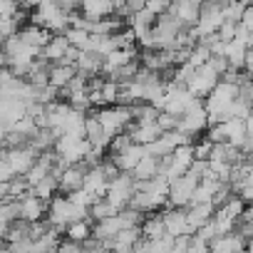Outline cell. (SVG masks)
I'll list each match as a JSON object with an SVG mask.
<instances>
[{"label":"cell","instance_id":"cell-1","mask_svg":"<svg viewBox=\"0 0 253 253\" xmlns=\"http://www.w3.org/2000/svg\"><path fill=\"white\" fill-rule=\"evenodd\" d=\"M28 23H33V25L47 30L50 35H62V33L70 28V15L62 13V10L55 5V0H42L38 8L30 10Z\"/></svg>","mask_w":253,"mask_h":253},{"label":"cell","instance_id":"cell-2","mask_svg":"<svg viewBox=\"0 0 253 253\" xmlns=\"http://www.w3.org/2000/svg\"><path fill=\"white\" fill-rule=\"evenodd\" d=\"M94 117H97V122L102 124V129H104V134L112 139V137H117V134H122L124 129H126V124L132 122V114H129V109L126 107H99L97 112H94Z\"/></svg>","mask_w":253,"mask_h":253},{"label":"cell","instance_id":"cell-3","mask_svg":"<svg viewBox=\"0 0 253 253\" xmlns=\"http://www.w3.org/2000/svg\"><path fill=\"white\" fill-rule=\"evenodd\" d=\"M89 144L82 139V137H75V134H60L52 144V152L57 154V159H62L67 167L70 164H77L82 162V157L87 154Z\"/></svg>","mask_w":253,"mask_h":253},{"label":"cell","instance_id":"cell-4","mask_svg":"<svg viewBox=\"0 0 253 253\" xmlns=\"http://www.w3.org/2000/svg\"><path fill=\"white\" fill-rule=\"evenodd\" d=\"M209 126V119H206V109H204V99L196 102L194 107H189L186 112L179 114V124H176V129L189 134L191 139H196L204 129Z\"/></svg>","mask_w":253,"mask_h":253},{"label":"cell","instance_id":"cell-5","mask_svg":"<svg viewBox=\"0 0 253 253\" xmlns=\"http://www.w3.org/2000/svg\"><path fill=\"white\" fill-rule=\"evenodd\" d=\"M223 23V5H216L211 0H204L201 8H199V18H196V25H194V33L196 38L199 35H211L221 28Z\"/></svg>","mask_w":253,"mask_h":253},{"label":"cell","instance_id":"cell-6","mask_svg":"<svg viewBox=\"0 0 253 253\" xmlns=\"http://www.w3.org/2000/svg\"><path fill=\"white\" fill-rule=\"evenodd\" d=\"M218 75L211 70V67H206V65H201V67H196V72H194V77L186 82V89L196 97V99H206V94L218 84Z\"/></svg>","mask_w":253,"mask_h":253},{"label":"cell","instance_id":"cell-7","mask_svg":"<svg viewBox=\"0 0 253 253\" xmlns=\"http://www.w3.org/2000/svg\"><path fill=\"white\" fill-rule=\"evenodd\" d=\"M204 0H171L167 13L174 15L184 28H194L196 25V18H199V8H201Z\"/></svg>","mask_w":253,"mask_h":253},{"label":"cell","instance_id":"cell-8","mask_svg":"<svg viewBox=\"0 0 253 253\" xmlns=\"http://www.w3.org/2000/svg\"><path fill=\"white\" fill-rule=\"evenodd\" d=\"M35 157H38V152L25 144V147H13V149H8L5 162L10 164V169H13L15 176H25L28 169L35 164Z\"/></svg>","mask_w":253,"mask_h":253},{"label":"cell","instance_id":"cell-9","mask_svg":"<svg viewBox=\"0 0 253 253\" xmlns=\"http://www.w3.org/2000/svg\"><path fill=\"white\" fill-rule=\"evenodd\" d=\"M87 171H89V167L82 164V162L70 164V167L57 176V191H62V196H65V194H70V191H75V189H82V181H84V174H87Z\"/></svg>","mask_w":253,"mask_h":253},{"label":"cell","instance_id":"cell-10","mask_svg":"<svg viewBox=\"0 0 253 253\" xmlns=\"http://www.w3.org/2000/svg\"><path fill=\"white\" fill-rule=\"evenodd\" d=\"M162 221H164V233L169 236H194V231L186 223V213L184 209H162Z\"/></svg>","mask_w":253,"mask_h":253},{"label":"cell","instance_id":"cell-11","mask_svg":"<svg viewBox=\"0 0 253 253\" xmlns=\"http://www.w3.org/2000/svg\"><path fill=\"white\" fill-rule=\"evenodd\" d=\"M18 206H20V218L23 221H40L47 213V201L33 196L30 191L18 199Z\"/></svg>","mask_w":253,"mask_h":253},{"label":"cell","instance_id":"cell-12","mask_svg":"<svg viewBox=\"0 0 253 253\" xmlns=\"http://www.w3.org/2000/svg\"><path fill=\"white\" fill-rule=\"evenodd\" d=\"M80 15L87 20H102L114 15V0H80Z\"/></svg>","mask_w":253,"mask_h":253},{"label":"cell","instance_id":"cell-13","mask_svg":"<svg viewBox=\"0 0 253 253\" xmlns=\"http://www.w3.org/2000/svg\"><path fill=\"white\" fill-rule=\"evenodd\" d=\"M221 124V132H223V142L231 144V147H241V142L251 134L248 126H246V119H226V122H218Z\"/></svg>","mask_w":253,"mask_h":253},{"label":"cell","instance_id":"cell-14","mask_svg":"<svg viewBox=\"0 0 253 253\" xmlns=\"http://www.w3.org/2000/svg\"><path fill=\"white\" fill-rule=\"evenodd\" d=\"M142 157H144V147H142V144H129V147H124L122 152L112 154L109 159L114 162V167H117L119 171H132Z\"/></svg>","mask_w":253,"mask_h":253},{"label":"cell","instance_id":"cell-15","mask_svg":"<svg viewBox=\"0 0 253 253\" xmlns=\"http://www.w3.org/2000/svg\"><path fill=\"white\" fill-rule=\"evenodd\" d=\"M213 206H211V201H206V204H189V206H184V213H186V223H189V228L196 233L211 216H213Z\"/></svg>","mask_w":253,"mask_h":253},{"label":"cell","instance_id":"cell-16","mask_svg":"<svg viewBox=\"0 0 253 253\" xmlns=\"http://www.w3.org/2000/svg\"><path fill=\"white\" fill-rule=\"evenodd\" d=\"M84 142H87L92 149H99V152H104V149H107V144H109V137L104 134L102 124L97 122V117H94V114L84 119Z\"/></svg>","mask_w":253,"mask_h":253},{"label":"cell","instance_id":"cell-17","mask_svg":"<svg viewBox=\"0 0 253 253\" xmlns=\"http://www.w3.org/2000/svg\"><path fill=\"white\" fill-rule=\"evenodd\" d=\"M75 65H62V62H50V70H47V84L55 87V89H62L67 87V82L75 77Z\"/></svg>","mask_w":253,"mask_h":253},{"label":"cell","instance_id":"cell-18","mask_svg":"<svg viewBox=\"0 0 253 253\" xmlns=\"http://www.w3.org/2000/svg\"><path fill=\"white\" fill-rule=\"evenodd\" d=\"M67 47H72V45L67 42L65 33H62V35H50L47 45L40 50V57H42V60H47V62H60V60H62V55L67 52Z\"/></svg>","mask_w":253,"mask_h":253},{"label":"cell","instance_id":"cell-19","mask_svg":"<svg viewBox=\"0 0 253 253\" xmlns=\"http://www.w3.org/2000/svg\"><path fill=\"white\" fill-rule=\"evenodd\" d=\"M102 62H104V57L97 55V52H80L77 60H75V70L84 77L102 75Z\"/></svg>","mask_w":253,"mask_h":253},{"label":"cell","instance_id":"cell-20","mask_svg":"<svg viewBox=\"0 0 253 253\" xmlns=\"http://www.w3.org/2000/svg\"><path fill=\"white\" fill-rule=\"evenodd\" d=\"M137 47H132V50H114V52H109V55H104V62H102V75H109L112 70H117V67H122V65H126V62H132V60H137Z\"/></svg>","mask_w":253,"mask_h":253},{"label":"cell","instance_id":"cell-21","mask_svg":"<svg viewBox=\"0 0 253 253\" xmlns=\"http://www.w3.org/2000/svg\"><path fill=\"white\" fill-rule=\"evenodd\" d=\"M129 174H132V179H134V181H147V179H154V176L159 174V159H157V157L144 154Z\"/></svg>","mask_w":253,"mask_h":253},{"label":"cell","instance_id":"cell-22","mask_svg":"<svg viewBox=\"0 0 253 253\" xmlns=\"http://www.w3.org/2000/svg\"><path fill=\"white\" fill-rule=\"evenodd\" d=\"M142 236L147 241H154V238H162L164 236V221H162V211H154V213H147L142 226H139Z\"/></svg>","mask_w":253,"mask_h":253},{"label":"cell","instance_id":"cell-23","mask_svg":"<svg viewBox=\"0 0 253 253\" xmlns=\"http://www.w3.org/2000/svg\"><path fill=\"white\" fill-rule=\"evenodd\" d=\"M82 189H87V191H89V194H94V196H104V191H107V179H104V174H102L99 164H97V167H92V169L84 174Z\"/></svg>","mask_w":253,"mask_h":253},{"label":"cell","instance_id":"cell-24","mask_svg":"<svg viewBox=\"0 0 253 253\" xmlns=\"http://www.w3.org/2000/svg\"><path fill=\"white\" fill-rule=\"evenodd\" d=\"M139 238H142L139 226H129V228H119V231L114 233L112 243H114V251H117V248H132Z\"/></svg>","mask_w":253,"mask_h":253},{"label":"cell","instance_id":"cell-25","mask_svg":"<svg viewBox=\"0 0 253 253\" xmlns=\"http://www.w3.org/2000/svg\"><path fill=\"white\" fill-rule=\"evenodd\" d=\"M92 223H94L92 218H84V221H75V223H70V226L65 228V238H72V241H77V243L92 238Z\"/></svg>","mask_w":253,"mask_h":253},{"label":"cell","instance_id":"cell-26","mask_svg":"<svg viewBox=\"0 0 253 253\" xmlns=\"http://www.w3.org/2000/svg\"><path fill=\"white\" fill-rule=\"evenodd\" d=\"M30 194L38 196V199H42V201H50V199L57 194V179H55L52 174H47V176L40 179L35 186H30Z\"/></svg>","mask_w":253,"mask_h":253},{"label":"cell","instance_id":"cell-27","mask_svg":"<svg viewBox=\"0 0 253 253\" xmlns=\"http://www.w3.org/2000/svg\"><path fill=\"white\" fill-rule=\"evenodd\" d=\"M218 184H221V181L201 179V181L194 186V191H191V204H206V201H211V196H213V191H216Z\"/></svg>","mask_w":253,"mask_h":253},{"label":"cell","instance_id":"cell-28","mask_svg":"<svg viewBox=\"0 0 253 253\" xmlns=\"http://www.w3.org/2000/svg\"><path fill=\"white\" fill-rule=\"evenodd\" d=\"M52 144H55V134H52V129H38V132H35V137L28 142V147H30V149H35L38 154H40V152L52 149Z\"/></svg>","mask_w":253,"mask_h":253},{"label":"cell","instance_id":"cell-29","mask_svg":"<svg viewBox=\"0 0 253 253\" xmlns=\"http://www.w3.org/2000/svg\"><path fill=\"white\" fill-rule=\"evenodd\" d=\"M87 211H89V218H92V221H102V218L114 216L119 209H114V206H112V204H109L104 196H99V199H97V201H94V204H92Z\"/></svg>","mask_w":253,"mask_h":253},{"label":"cell","instance_id":"cell-30","mask_svg":"<svg viewBox=\"0 0 253 253\" xmlns=\"http://www.w3.org/2000/svg\"><path fill=\"white\" fill-rule=\"evenodd\" d=\"M117 92H119V84L112 82V80H104V84L99 87V97H102V107H109L117 102Z\"/></svg>","mask_w":253,"mask_h":253},{"label":"cell","instance_id":"cell-31","mask_svg":"<svg viewBox=\"0 0 253 253\" xmlns=\"http://www.w3.org/2000/svg\"><path fill=\"white\" fill-rule=\"evenodd\" d=\"M65 196H67L72 204H77V206H87V209H89V206H92V204L99 199V196L89 194L87 189H75V191H70V194H65Z\"/></svg>","mask_w":253,"mask_h":253},{"label":"cell","instance_id":"cell-32","mask_svg":"<svg viewBox=\"0 0 253 253\" xmlns=\"http://www.w3.org/2000/svg\"><path fill=\"white\" fill-rule=\"evenodd\" d=\"M154 122H157V126H159L162 132H174L176 124H179V117L176 114H169V112H157Z\"/></svg>","mask_w":253,"mask_h":253},{"label":"cell","instance_id":"cell-33","mask_svg":"<svg viewBox=\"0 0 253 253\" xmlns=\"http://www.w3.org/2000/svg\"><path fill=\"white\" fill-rule=\"evenodd\" d=\"M243 8H246V5L236 3V0H228V3L223 5V20H226V23H236V25H238V20H241V13H243Z\"/></svg>","mask_w":253,"mask_h":253},{"label":"cell","instance_id":"cell-34","mask_svg":"<svg viewBox=\"0 0 253 253\" xmlns=\"http://www.w3.org/2000/svg\"><path fill=\"white\" fill-rule=\"evenodd\" d=\"M211 142L204 137V139H199V142H194L191 144V149H194V159H201V162H209V157H211Z\"/></svg>","mask_w":253,"mask_h":253},{"label":"cell","instance_id":"cell-35","mask_svg":"<svg viewBox=\"0 0 253 253\" xmlns=\"http://www.w3.org/2000/svg\"><path fill=\"white\" fill-rule=\"evenodd\" d=\"M196 236H199V238H204V241L209 243V241H213V238H216V236H221V233H218V226H216V221H213V218H209V221H206V223H204V226L196 231Z\"/></svg>","mask_w":253,"mask_h":253},{"label":"cell","instance_id":"cell-36","mask_svg":"<svg viewBox=\"0 0 253 253\" xmlns=\"http://www.w3.org/2000/svg\"><path fill=\"white\" fill-rule=\"evenodd\" d=\"M55 251L57 253H82V243H77L72 238H62V241H57V248Z\"/></svg>","mask_w":253,"mask_h":253},{"label":"cell","instance_id":"cell-37","mask_svg":"<svg viewBox=\"0 0 253 253\" xmlns=\"http://www.w3.org/2000/svg\"><path fill=\"white\" fill-rule=\"evenodd\" d=\"M216 35H218V40L221 42H231L233 40V35H236V23H221V28L216 30Z\"/></svg>","mask_w":253,"mask_h":253},{"label":"cell","instance_id":"cell-38","mask_svg":"<svg viewBox=\"0 0 253 253\" xmlns=\"http://www.w3.org/2000/svg\"><path fill=\"white\" fill-rule=\"evenodd\" d=\"M186 253H209V243L194 233V236H191V241H189V248H186Z\"/></svg>","mask_w":253,"mask_h":253},{"label":"cell","instance_id":"cell-39","mask_svg":"<svg viewBox=\"0 0 253 253\" xmlns=\"http://www.w3.org/2000/svg\"><path fill=\"white\" fill-rule=\"evenodd\" d=\"M99 169H102V174H104L107 184H109V181H112V179L119 174V169L114 167V162H112V159H102V162H99Z\"/></svg>","mask_w":253,"mask_h":253},{"label":"cell","instance_id":"cell-40","mask_svg":"<svg viewBox=\"0 0 253 253\" xmlns=\"http://www.w3.org/2000/svg\"><path fill=\"white\" fill-rule=\"evenodd\" d=\"M55 5H57L62 13H67V15H77V10H80V0H55Z\"/></svg>","mask_w":253,"mask_h":253},{"label":"cell","instance_id":"cell-41","mask_svg":"<svg viewBox=\"0 0 253 253\" xmlns=\"http://www.w3.org/2000/svg\"><path fill=\"white\" fill-rule=\"evenodd\" d=\"M169 3H171V0H147V5H144V8H149L154 15H162V13H167Z\"/></svg>","mask_w":253,"mask_h":253},{"label":"cell","instance_id":"cell-42","mask_svg":"<svg viewBox=\"0 0 253 253\" xmlns=\"http://www.w3.org/2000/svg\"><path fill=\"white\" fill-rule=\"evenodd\" d=\"M238 25H241V28H246V30H253V10H251V5H246V8H243Z\"/></svg>","mask_w":253,"mask_h":253},{"label":"cell","instance_id":"cell-43","mask_svg":"<svg viewBox=\"0 0 253 253\" xmlns=\"http://www.w3.org/2000/svg\"><path fill=\"white\" fill-rule=\"evenodd\" d=\"M15 174H13V169H10V164L5 162V159H0V184H5V181H10Z\"/></svg>","mask_w":253,"mask_h":253},{"label":"cell","instance_id":"cell-44","mask_svg":"<svg viewBox=\"0 0 253 253\" xmlns=\"http://www.w3.org/2000/svg\"><path fill=\"white\" fill-rule=\"evenodd\" d=\"M8 226H10V223H8L5 218H0V241L5 238V233H8Z\"/></svg>","mask_w":253,"mask_h":253},{"label":"cell","instance_id":"cell-45","mask_svg":"<svg viewBox=\"0 0 253 253\" xmlns=\"http://www.w3.org/2000/svg\"><path fill=\"white\" fill-rule=\"evenodd\" d=\"M23 3H25V5H28V10H30V8H38V5L42 3V0H23Z\"/></svg>","mask_w":253,"mask_h":253},{"label":"cell","instance_id":"cell-46","mask_svg":"<svg viewBox=\"0 0 253 253\" xmlns=\"http://www.w3.org/2000/svg\"><path fill=\"white\" fill-rule=\"evenodd\" d=\"M5 134H8V129H5V126H3V124H0V144H3V142H5Z\"/></svg>","mask_w":253,"mask_h":253},{"label":"cell","instance_id":"cell-47","mask_svg":"<svg viewBox=\"0 0 253 253\" xmlns=\"http://www.w3.org/2000/svg\"><path fill=\"white\" fill-rule=\"evenodd\" d=\"M236 3H241V5H248V3H251V0H236Z\"/></svg>","mask_w":253,"mask_h":253},{"label":"cell","instance_id":"cell-48","mask_svg":"<svg viewBox=\"0 0 253 253\" xmlns=\"http://www.w3.org/2000/svg\"><path fill=\"white\" fill-rule=\"evenodd\" d=\"M15 3H23V0H15Z\"/></svg>","mask_w":253,"mask_h":253}]
</instances>
